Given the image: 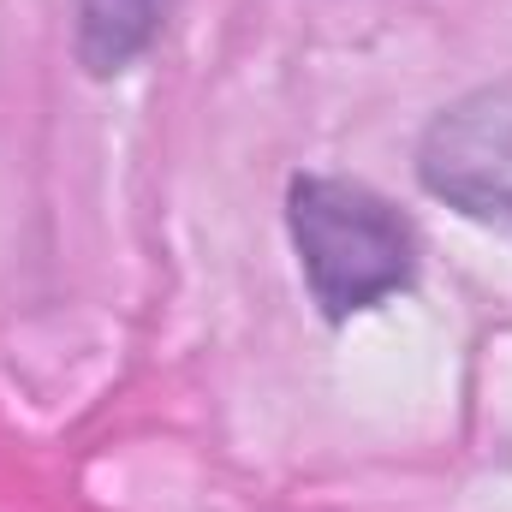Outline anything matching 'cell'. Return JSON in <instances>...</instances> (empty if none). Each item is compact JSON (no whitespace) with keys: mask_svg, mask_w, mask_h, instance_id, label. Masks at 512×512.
<instances>
[{"mask_svg":"<svg viewBox=\"0 0 512 512\" xmlns=\"http://www.w3.org/2000/svg\"><path fill=\"white\" fill-rule=\"evenodd\" d=\"M173 0H78V60L90 78H120L143 60Z\"/></svg>","mask_w":512,"mask_h":512,"instance_id":"3","label":"cell"},{"mask_svg":"<svg viewBox=\"0 0 512 512\" xmlns=\"http://www.w3.org/2000/svg\"><path fill=\"white\" fill-rule=\"evenodd\" d=\"M286 233L298 251V274L328 322H352L399 298L417 274V227L382 191L340 179V173L292 179Z\"/></svg>","mask_w":512,"mask_h":512,"instance_id":"1","label":"cell"},{"mask_svg":"<svg viewBox=\"0 0 512 512\" xmlns=\"http://www.w3.org/2000/svg\"><path fill=\"white\" fill-rule=\"evenodd\" d=\"M417 179L465 221L512 233V78L447 102L429 120L417 143Z\"/></svg>","mask_w":512,"mask_h":512,"instance_id":"2","label":"cell"}]
</instances>
